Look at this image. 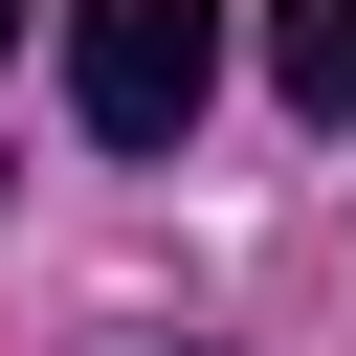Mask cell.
Masks as SVG:
<instances>
[{"instance_id": "cell-2", "label": "cell", "mask_w": 356, "mask_h": 356, "mask_svg": "<svg viewBox=\"0 0 356 356\" xmlns=\"http://www.w3.org/2000/svg\"><path fill=\"white\" fill-rule=\"evenodd\" d=\"M267 67H289L312 134H356V0H267Z\"/></svg>"}, {"instance_id": "cell-1", "label": "cell", "mask_w": 356, "mask_h": 356, "mask_svg": "<svg viewBox=\"0 0 356 356\" xmlns=\"http://www.w3.org/2000/svg\"><path fill=\"white\" fill-rule=\"evenodd\" d=\"M222 89V0H67V111L111 156H178Z\"/></svg>"}, {"instance_id": "cell-3", "label": "cell", "mask_w": 356, "mask_h": 356, "mask_svg": "<svg viewBox=\"0 0 356 356\" xmlns=\"http://www.w3.org/2000/svg\"><path fill=\"white\" fill-rule=\"evenodd\" d=\"M0 44H22V0H0Z\"/></svg>"}]
</instances>
